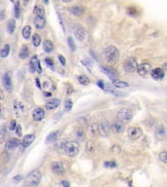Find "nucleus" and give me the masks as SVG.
Listing matches in <instances>:
<instances>
[{"instance_id": "3c124183", "label": "nucleus", "mask_w": 167, "mask_h": 187, "mask_svg": "<svg viewBox=\"0 0 167 187\" xmlns=\"http://www.w3.org/2000/svg\"><path fill=\"white\" fill-rule=\"evenodd\" d=\"M21 179H22V176H17L14 177V180L15 181H20Z\"/></svg>"}, {"instance_id": "de8ad7c7", "label": "nucleus", "mask_w": 167, "mask_h": 187, "mask_svg": "<svg viewBox=\"0 0 167 187\" xmlns=\"http://www.w3.org/2000/svg\"><path fill=\"white\" fill-rule=\"evenodd\" d=\"M111 150L114 151V153H119L120 152V147L118 146V145H117V146H116V145H114V146L111 148Z\"/></svg>"}, {"instance_id": "393cba45", "label": "nucleus", "mask_w": 167, "mask_h": 187, "mask_svg": "<svg viewBox=\"0 0 167 187\" xmlns=\"http://www.w3.org/2000/svg\"><path fill=\"white\" fill-rule=\"evenodd\" d=\"M16 30V22L14 19H11L8 20V23H7V30L8 32L10 33V34H13L14 31Z\"/></svg>"}, {"instance_id": "a18cd8bd", "label": "nucleus", "mask_w": 167, "mask_h": 187, "mask_svg": "<svg viewBox=\"0 0 167 187\" xmlns=\"http://www.w3.org/2000/svg\"><path fill=\"white\" fill-rule=\"evenodd\" d=\"M16 134H17V136H22V127L20 126V125H18V127H17V129H16Z\"/></svg>"}, {"instance_id": "4468645a", "label": "nucleus", "mask_w": 167, "mask_h": 187, "mask_svg": "<svg viewBox=\"0 0 167 187\" xmlns=\"http://www.w3.org/2000/svg\"><path fill=\"white\" fill-rule=\"evenodd\" d=\"M151 75L154 80H161V79L164 77V70L160 67L154 68L152 70Z\"/></svg>"}, {"instance_id": "8fccbe9b", "label": "nucleus", "mask_w": 167, "mask_h": 187, "mask_svg": "<svg viewBox=\"0 0 167 187\" xmlns=\"http://www.w3.org/2000/svg\"><path fill=\"white\" fill-rule=\"evenodd\" d=\"M62 185H63V187H69V183L68 181H66V180L62 181Z\"/></svg>"}, {"instance_id": "ea45409f", "label": "nucleus", "mask_w": 167, "mask_h": 187, "mask_svg": "<svg viewBox=\"0 0 167 187\" xmlns=\"http://www.w3.org/2000/svg\"><path fill=\"white\" fill-rule=\"evenodd\" d=\"M14 12H15V17L17 19L19 18L20 15H21V8H20V2H16L15 4V9H14Z\"/></svg>"}, {"instance_id": "09e8293b", "label": "nucleus", "mask_w": 167, "mask_h": 187, "mask_svg": "<svg viewBox=\"0 0 167 187\" xmlns=\"http://www.w3.org/2000/svg\"><path fill=\"white\" fill-rule=\"evenodd\" d=\"M4 18H5V11L1 10V12H0V20H3Z\"/></svg>"}, {"instance_id": "6e6552de", "label": "nucleus", "mask_w": 167, "mask_h": 187, "mask_svg": "<svg viewBox=\"0 0 167 187\" xmlns=\"http://www.w3.org/2000/svg\"><path fill=\"white\" fill-rule=\"evenodd\" d=\"M149 72H152V65L149 62H145V64H140L137 69V73L141 77H146Z\"/></svg>"}, {"instance_id": "f03ea898", "label": "nucleus", "mask_w": 167, "mask_h": 187, "mask_svg": "<svg viewBox=\"0 0 167 187\" xmlns=\"http://www.w3.org/2000/svg\"><path fill=\"white\" fill-rule=\"evenodd\" d=\"M41 181V173L39 171H33L27 176L24 180L26 187H38Z\"/></svg>"}, {"instance_id": "c85d7f7f", "label": "nucleus", "mask_w": 167, "mask_h": 187, "mask_svg": "<svg viewBox=\"0 0 167 187\" xmlns=\"http://www.w3.org/2000/svg\"><path fill=\"white\" fill-rule=\"evenodd\" d=\"M22 34L24 39H30L31 34V27L30 26H26L22 30Z\"/></svg>"}, {"instance_id": "39448f33", "label": "nucleus", "mask_w": 167, "mask_h": 187, "mask_svg": "<svg viewBox=\"0 0 167 187\" xmlns=\"http://www.w3.org/2000/svg\"><path fill=\"white\" fill-rule=\"evenodd\" d=\"M138 67H139V65H138L137 60L135 58H129L124 62V70L128 73H133L137 71Z\"/></svg>"}, {"instance_id": "79ce46f5", "label": "nucleus", "mask_w": 167, "mask_h": 187, "mask_svg": "<svg viewBox=\"0 0 167 187\" xmlns=\"http://www.w3.org/2000/svg\"><path fill=\"white\" fill-rule=\"evenodd\" d=\"M104 165H105V167H107V168H116V167H117V164H116L114 161L105 162Z\"/></svg>"}, {"instance_id": "dca6fc26", "label": "nucleus", "mask_w": 167, "mask_h": 187, "mask_svg": "<svg viewBox=\"0 0 167 187\" xmlns=\"http://www.w3.org/2000/svg\"><path fill=\"white\" fill-rule=\"evenodd\" d=\"M60 105V99L59 98H51L49 99V101H47V102H46V108H47L48 110H53L57 108L58 106Z\"/></svg>"}, {"instance_id": "aec40b11", "label": "nucleus", "mask_w": 167, "mask_h": 187, "mask_svg": "<svg viewBox=\"0 0 167 187\" xmlns=\"http://www.w3.org/2000/svg\"><path fill=\"white\" fill-rule=\"evenodd\" d=\"M20 140L18 139H11L7 141L6 143V150H13L14 148H16L19 145Z\"/></svg>"}, {"instance_id": "473e14b6", "label": "nucleus", "mask_w": 167, "mask_h": 187, "mask_svg": "<svg viewBox=\"0 0 167 187\" xmlns=\"http://www.w3.org/2000/svg\"><path fill=\"white\" fill-rule=\"evenodd\" d=\"M41 43V38H40V36L38 34H33L32 36V44H33V46H35V47H38L39 45Z\"/></svg>"}, {"instance_id": "2f4dec72", "label": "nucleus", "mask_w": 167, "mask_h": 187, "mask_svg": "<svg viewBox=\"0 0 167 187\" xmlns=\"http://www.w3.org/2000/svg\"><path fill=\"white\" fill-rule=\"evenodd\" d=\"M77 80H78V82L80 83L81 85L86 86V85H89V84H90L89 78L87 77V76H85V75H80V76H78V77H77Z\"/></svg>"}, {"instance_id": "bb28decb", "label": "nucleus", "mask_w": 167, "mask_h": 187, "mask_svg": "<svg viewBox=\"0 0 167 187\" xmlns=\"http://www.w3.org/2000/svg\"><path fill=\"white\" fill-rule=\"evenodd\" d=\"M10 45L9 44H5L4 46L2 47L1 49V51H0V56H1L2 58H6L8 57V55H9V53H10Z\"/></svg>"}, {"instance_id": "cd10ccee", "label": "nucleus", "mask_w": 167, "mask_h": 187, "mask_svg": "<svg viewBox=\"0 0 167 187\" xmlns=\"http://www.w3.org/2000/svg\"><path fill=\"white\" fill-rule=\"evenodd\" d=\"M33 13H34L36 16L44 17L45 16V11H44L43 6H41V5H35L34 6V10H33Z\"/></svg>"}, {"instance_id": "f3484780", "label": "nucleus", "mask_w": 167, "mask_h": 187, "mask_svg": "<svg viewBox=\"0 0 167 187\" xmlns=\"http://www.w3.org/2000/svg\"><path fill=\"white\" fill-rule=\"evenodd\" d=\"M44 117H45V111L42 108H36L32 112V118L37 122L41 121Z\"/></svg>"}, {"instance_id": "e433bc0d", "label": "nucleus", "mask_w": 167, "mask_h": 187, "mask_svg": "<svg viewBox=\"0 0 167 187\" xmlns=\"http://www.w3.org/2000/svg\"><path fill=\"white\" fill-rule=\"evenodd\" d=\"M72 105H73L72 101H70V99H66V102H65V111H66V112L70 111L72 108Z\"/></svg>"}, {"instance_id": "a211bd4d", "label": "nucleus", "mask_w": 167, "mask_h": 187, "mask_svg": "<svg viewBox=\"0 0 167 187\" xmlns=\"http://www.w3.org/2000/svg\"><path fill=\"white\" fill-rule=\"evenodd\" d=\"M35 136L34 135H27L24 136V139L22 140V146L24 149L27 148L32 143V141L34 140Z\"/></svg>"}, {"instance_id": "20e7f679", "label": "nucleus", "mask_w": 167, "mask_h": 187, "mask_svg": "<svg viewBox=\"0 0 167 187\" xmlns=\"http://www.w3.org/2000/svg\"><path fill=\"white\" fill-rule=\"evenodd\" d=\"M116 117H117V121L121 122L122 124L128 123V122H130L133 118V112L128 108L120 109L118 111L117 115H116Z\"/></svg>"}, {"instance_id": "ddd939ff", "label": "nucleus", "mask_w": 167, "mask_h": 187, "mask_svg": "<svg viewBox=\"0 0 167 187\" xmlns=\"http://www.w3.org/2000/svg\"><path fill=\"white\" fill-rule=\"evenodd\" d=\"M51 168H52V171L56 174H58V176H64L66 173L64 165H63L61 162H53Z\"/></svg>"}, {"instance_id": "5fc2aeb1", "label": "nucleus", "mask_w": 167, "mask_h": 187, "mask_svg": "<svg viewBox=\"0 0 167 187\" xmlns=\"http://www.w3.org/2000/svg\"><path fill=\"white\" fill-rule=\"evenodd\" d=\"M163 68H164L165 70H167V62H165V64H163Z\"/></svg>"}, {"instance_id": "9d476101", "label": "nucleus", "mask_w": 167, "mask_h": 187, "mask_svg": "<svg viewBox=\"0 0 167 187\" xmlns=\"http://www.w3.org/2000/svg\"><path fill=\"white\" fill-rule=\"evenodd\" d=\"M73 33H74V35H75L76 39H78L79 41H83V40L85 39V37H86V31H85V30L81 26H79V24H76V26H74V27H73Z\"/></svg>"}, {"instance_id": "9b49d317", "label": "nucleus", "mask_w": 167, "mask_h": 187, "mask_svg": "<svg viewBox=\"0 0 167 187\" xmlns=\"http://www.w3.org/2000/svg\"><path fill=\"white\" fill-rule=\"evenodd\" d=\"M99 132L103 136H108L110 134V124L106 120H102L99 124Z\"/></svg>"}, {"instance_id": "58836bf2", "label": "nucleus", "mask_w": 167, "mask_h": 187, "mask_svg": "<svg viewBox=\"0 0 167 187\" xmlns=\"http://www.w3.org/2000/svg\"><path fill=\"white\" fill-rule=\"evenodd\" d=\"M158 158H159V160L161 162H163V163H166L167 164V151H162L159 153V155H158Z\"/></svg>"}, {"instance_id": "5701e85b", "label": "nucleus", "mask_w": 167, "mask_h": 187, "mask_svg": "<svg viewBox=\"0 0 167 187\" xmlns=\"http://www.w3.org/2000/svg\"><path fill=\"white\" fill-rule=\"evenodd\" d=\"M28 55H30V51H28V48L27 45H24V46L22 47V49H21V51L19 53V57L20 59L22 60H26L27 58L28 57Z\"/></svg>"}, {"instance_id": "c9c22d12", "label": "nucleus", "mask_w": 167, "mask_h": 187, "mask_svg": "<svg viewBox=\"0 0 167 187\" xmlns=\"http://www.w3.org/2000/svg\"><path fill=\"white\" fill-rule=\"evenodd\" d=\"M68 43H69V46L70 48V50L72 51H75L76 50V46H75V43H74V40L72 36H69V38H68Z\"/></svg>"}, {"instance_id": "f8f14e48", "label": "nucleus", "mask_w": 167, "mask_h": 187, "mask_svg": "<svg viewBox=\"0 0 167 187\" xmlns=\"http://www.w3.org/2000/svg\"><path fill=\"white\" fill-rule=\"evenodd\" d=\"M101 70H102L103 73H105L106 75L111 79V80H112V82L115 81L116 78H117V72H116L114 69L103 65V66H101Z\"/></svg>"}, {"instance_id": "412c9836", "label": "nucleus", "mask_w": 167, "mask_h": 187, "mask_svg": "<svg viewBox=\"0 0 167 187\" xmlns=\"http://www.w3.org/2000/svg\"><path fill=\"white\" fill-rule=\"evenodd\" d=\"M165 132H166V130H165V128L164 126L162 124L160 125H158V127L156 128V138L158 139H162L163 136H165Z\"/></svg>"}, {"instance_id": "1a4fd4ad", "label": "nucleus", "mask_w": 167, "mask_h": 187, "mask_svg": "<svg viewBox=\"0 0 167 187\" xmlns=\"http://www.w3.org/2000/svg\"><path fill=\"white\" fill-rule=\"evenodd\" d=\"M142 134H143V132L139 127H131L128 130V136L132 140L138 139L142 136Z\"/></svg>"}, {"instance_id": "72a5a7b5", "label": "nucleus", "mask_w": 167, "mask_h": 187, "mask_svg": "<svg viewBox=\"0 0 167 187\" xmlns=\"http://www.w3.org/2000/svg\"><path fill=\"white\" fill-rule=\"evenodd\" d=\"M45 64L47 66H49L50 68H51L52 70H55L56 66H55V62L53 61L52 59H50V58H46L45 59Z\"/></svg>"}, {"instance_id": "2eb2a0df", "label": "nucleus", "mask_w": 167, "mask_h": 187, "mask_svg": "<svg viewBox=\"0 0 167 187\" xmlns=\"http://www.w3.org/2000/svg\"><path fill=\"white\" fill-rule=\"evenodd\" d=\"M34 26L37 30H42L46 26V20L45 17H41V16H35L34 18Z\"/></svg>"}, {"instance_id": "423d86ee", "label": "nucleus", "mask_w": 167, "mask_h": 187, "mask_svg": "<svg viewBox=\"0 0 167 187\" xmlns=\"http://www.w3.org/2000/svg\"><path fill=\"white\" fill-rule=\"evenodd\" d=\"M2 84L4 88L6 89L8 92H12L13 90V83H12V74L10 71H6L2 76Z\"/></svg>"}, {"instance_id": "b1692460", "label": "nucleus", "mask_w": 167, "mask_h": 187, "mask_svg": "<svg viewBox=\"0 0 167 187\" xmlns=\"http://www.w3.org/2000/svg\"><path fill=\"white\" fill-rule=\"evenodd\" d=\"M43 50L46 53H51L54 50V45L50 40H45L43 42Z\"/></svg>"}, {"instance_id": "a878e982", "label": "nucleus", "mask_w": 167, "mask_h": 187, "mask_svg": "<svg viewBox=\"0 0 167 187\" xmlns=\"http://www.w3.org/2000/svg\"><path fill=\"white\" fill-rule=\"evenodd\" d=\"M112 129H114V131L115 132H117V134H119V132H122L123 130H124V127L121 122H114V124H112Z\"/></svg>"}, {"instance_id": "7ed1b4c3", "label": "nucleus", "mask_w": 167, "mask_h": 187, "mask_svg": "<svg viewBox=\"0 0 167 187\" xmlns=\"http://www.w3.org/2000/svg\"><path fill=\"white\" fill-rule=\"evenodd\" d=\"M65 152L69 157H75L79 152V145L76 141H68L65 143Z\"/></svg>"}, {"instance_id": "6e6d98bb", "label": "nucleus", "mask_w": 167, "mask_h": 187, "mask_svg": "<svg viewBox=\"0 0 167 187\" xmlns=\"http://www.w3.org/2000/svg\"><path fill=\"white\" fill-rule=\"evenodd\" d=\"M166 140H167V139H166Z\"/></svg>"}, {"instance_id": "c756f323", "label": "nucleus", "mask_w": 167, "mask_h": 187, "mask_svg": "<svg viewBox=\"0 0 167 187\" xmlns=\"http://www.w3.org/2000/svg\"><path fill=\"white\" fill-rule=\"evenodd\" d=\"M89 132H90V135L92 136H96L98 135V132H99V125L98 124H92L90 128H89Z\"/></svg>"}, {"instance_id": "864d4df0", "label": "nucleus", "mask_w": 167, "mask_h": 187, "mask_svg": "<svg viewBox=\"0 0 167 187\" xmlns=\"http://www.w3.org/2000/svg\"><path fill=\"white\" fill-rule=\"evenodd\" d=\"M51 93H44V95L45 97H51Z\"/></svg>"}, {"instance_id": "f257e3e1", "label": "nucleus", "mask_w": 167, "mask_h": 187, "mask_svg": "<svg viewBox=\"0 0 167 187\" xmlns=\"http://www.w3.org/2000/svg\"><path fill=\"white\" fill-rule=\"evenodd\" d=\"M103 57L108 64L114 65L119 60V51L114 46H108L104 50Z\"/></svg>"}, {"instance_id": "603ef678", "label": "nucleus", "mask_w": 167, "mask_h": 187, "mask_svg": "<svg viewBox=\"0 0 167 187\" xmlns=\"http://www.w3.org/2000/svg\"><path fill=\"white\" fill-rule=\"evenodd\" d=\"M35 82H36V85H37V87H38V88L40 89V88H41V85H40V81H39V79H38V78H36Z\"/></svg>"}, {"instance_id": "c03bdc74", "label": "nucleus", "mask_w": 167, "mask_h": 187, "mask_svg": "<svg viewBox=\"0 0 167 187\" xmlns=\"http://www.w3.org/2000/svg\"><path fill=\"white\" fill-rule=\"evenodd\" d=\"M97 85L99 86V88H100V89H102V90H106L105 82H104L103 80H99V81L97 82Z\"/></svg>"}, {"instance_id": "4c0bfd02", "label": "nucleus", "mask_w": 167, "mask_h": 187, "mask_svg": "<svg viewBox=\"0 0 167 187\" xmlns=\"http://www.w3.org/2000/svg\"><path fill=\"white\" fill-rule=\"evenodd\" d=\"M19 106H20V102L18 101H14V104H13V108H14V112H15V114L18 116H20V108H19ZM22 111V110H21Z\"/></svg>"}, {"instance_id": "6ab92c4d", "label": "nucleus", "mask_w": 167, "mask_h": 187, "mask_svg": "<svg viewBox=\"0 0 167 187\" xmlns=\"http://www.w3.org/2000/svg\"><path fill=\"white\" fill-rule=\"evenodd\" d=\"M69 11L74 17H79L84 13V7L81 5H75V6H72V8H70Z\"/></svg>"}, {"instance_id": "a19ab883", "label": "nucleus", "mask_w": 167, "mask_h": 187, "mask_svg": "<svg viewBox=\"0 0 167 187\" xmlns=\"http://www.w3.org/2000/svg\"><path fill=\"white\" fill-rule=\"evenodd\" d=\"M81 62H82V64L84 65V66H86L87 68H88V70L91 72L92 71V62L89 61V60H87V59H85V60H82L81 61Z\"/></svg>"}, {"instance_id": "37998d69", "label": "nucleus", "mask_w": 167, "mask_h": 187, "mask_svg": "<svg viewBox=\"0 0 167 187\" xmlns=\"http://www.w3.org/2000/svg\"><path fill=\"white\" fill-rule=\"evenodd\" d=\"M17 127H18V124H17L16 120H12L10 122V125H9V129L11 131H16Z\"/></svg>"}, {"instance_id": "49530a36", "label": "nucleus", "mask_w": 167, "mask_h": 187, "mask_svg": "<svg viewBox=\"0 0 167 187\" xmlns=\"http://www.w3.org/2000/svg\"><path fill=\"white\" fill-rule=\"evenodd\" d=\"M58 58H59V61H60L61 64H62L63 65H66V59H65V58L63 57L62 55H60Z\"/></svg>"}, {"instance_id": "4be33fe9", "label": "nucleus", "mask_w": 167, "mask_h": 187, "mask_svg": "<svg viewBox=\"0 0 167 187\" xmlns=\"http://www.w3.org/2000/svg\"><path fill=\"white\" fill-rule=\"evenodd\" d=\"M59 134H60L59 131H55V132H50V134L47 136V138H46V143L53 142L54 140H56L58 139V136H59Z\"/></svg>"}, {"instance_id": "f704fd0d", "label": "nucleus", "mask_w": 167, "mask_h": 187, "mask_svg": "<svg viewBox=\"0 0 167 187\" xmlns=\"http://www.w3.org/2000/svg\"><path fill=\"white\" fill-rule=\"evenodd\" d=\"M84 131L82 130V129H78V130H76L75 132V138L78 139V140H82L83 139H84Z\"/></svg>"}, {"instance_id": "7c9ffc66", "label": "nucleus", "mask_w": 167, "mask_h": 187, "mask_svg": "<svg viewBox=\"0 0 167 187\" xmlns=\"http://www.w3.org/2000/svg\"><path fill=\"white\" fill-rule=\"evenodd\" d=\"M112 84L115 87V88H126V87H129V84L126 82L120 81V80H115L112 82Z\"/></svg>"}, {"instance_id": "0eeeda50", "label": "nucleus", "mask_w": 167, "mask_h": 187, "mask_svg": "<svg viewBox=\"0 0 167 187\" xmlns=\"http://www.w3.org/2000/svg\"><path fill=\"white\" fill-rule=\"evenodd\" d=\"M30 71L31 73L33 72H38V73H41L42 72V68H41V65H40V61L38 60V58L36 56L32 57V59L30 62Z\"/></svg>"}]
</instances>
